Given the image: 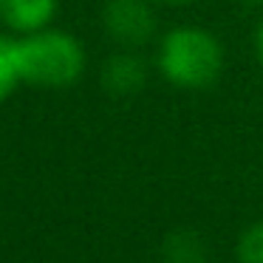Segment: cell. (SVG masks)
<instances>
[{
    "label": "cell",
    "instance_id": "obj_3",
    "mask_svg": "<svg viewBox=\"0 0 263 263\" xmlns=\"http://www.w3.org/2000/svg\"><path fill=\"white\" fill-rule=\"evenodd\" d=\"M102 29L119 48L139 51L156 34V12L150 0H105Z\"/></svg>",
    "mask_w": 263,
    "mask_h": 263
},
{
    "label": "cell",
    "instance_id": "obj_9",
    "mask_svg": "<svg viewBox=\"0 0 263 263\" xmlns=\"http://www.w3.org/2000/svg\"><path fill=\"white\" fill-rule=\"evenodd\" d=\"M255 57H257V63H260V68H263V20H260V26H257V31H255Z\"/></svg>",
    "mask_w": 263,
    "mask_h": 263
},
{
    "label": "cell",
    "instance_id": "obj_8",
    "mask_svg": "<svg viewBox=\"0 0 263 263\" xmlns=\"http://www.w3.org/2000/svg\"><path fill=\"white\" fill-rule=\"evenodd\" d=\"M238 260L240 263H263V221H255L238 238Z\"/></svg>",
    "mask_w": 263,
    "mask_h": 263
},
{
    "label": "cell",
    "instance_id": "obj_7",
    "mask_svg": "<svg viewBox=\"0 0 263 263\" xmlns=\"http://www.w3.org/2000/svg\"><path fill=\"white\" fill-rule=\"evenodd\" d=\"M23 85L17 65V37L0 34V105Z\"/></svg>",
    "mask_w": 263,
    "mask_h": 263
},
{
    "label": "cell",
    "instance_id": "obj_10",
    "mask_svg": "<svg viewBox=\"0 0 263 263\" xmlns=\"http://www.w3.org/2000/svg\"><path fill=\"white\" fill-rule=\"evenodd\" d=\"M156 3H167V6H190L195 0H156Z\"/></svg>",
    "mask_w": 263,
    "mask_h": 263
},
{
    "label": "cell",
    "instance_id": "obj_4",
    "mask_svg": "<svg viewBox=\"0 0 263 263\" xmlns=\"http://www.w3.org/2000/svg\"><path fill=\"white\" fill-rule=\"evenodd\" d=\"M102 88L110 97L122 99V97H136L147 82V63L139 57V51L133 48H119L116 54H110L102 65L99 74Z\"/></svg>",
    "mask_w": 263,
    "mask_h": 263
},
{
    "label": "cell",
    "instance_id": "obj_2",
    "mask_svg": "<svg viewBox=\"0 0 263 263\" xmlns=\"http://www.w3.org/2000/svg\"><path fill=\"white\" fill-rule=\"evenodd\" d=\"M17 65L23 85L68 88L85 71V48L74 34L48 26L17 37Z\"/></svg>",
    "mask_w": 263,
    "mask_h": 263
},
{
    "label": "cell",
    "instance_id": "obj_11",
    "mask_svg": "<svg viewBox=\"0 0 263 263\" xmlns=\"http://www.w3.org/2000/svg\"><path fill=\"white\" fill-rule=\"evenodd\" d=\"M240 3H246V6H263V0H240Z\"/></svg>",
    "mask_w": 263,
    "mask_h": 263
},
{
    "label": "cell",
    "instance_id": "obj_1",
    "mask_svg": "<svg viewBox=\"0 0 263 263\" xmlns=\"http://www.w3.org/2000/svg\"><path fill=\"white\" fill-rule=\"evenodd\" d=\"M156 68L173 88L204 91L223 71V46L201 26H173L159 40Z\"/></svg>",
    "mask_w": 263,
    "mask_h": 263
},
{
    "label": "cell",
    "instance_id": "obj_6",
    "mask_svg": "<svg viewBox=\"0 0 263 263\" xmlns=\"http://www.w3.org/2000/svg\"><path fill=\"white\" fill-rule=\"evenodd\" d=\"M161 263H206L204 238L193 229H176L161 243Z\"/></svg>",
    "mask_w": 263,
    "mask_h": 263
},
{
    "label": "cell",
    "instance_id": "obj_5",
    "mask_svg": "<svg viewBox=\"0 0 263 263\" xmlns=\"http://www.w3.org/2000/svg\"><path fill=\"white\" fill-rule=\"evenodd\" d=\"M57 12L60 0H0V23L14 37L48 29Z\"/></svg>",
    "mask_w": 263,
    "mask_h": 263
}]
</instances>
